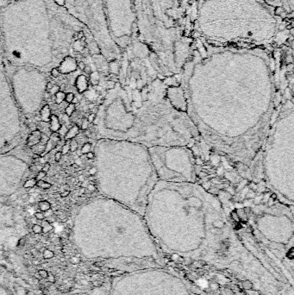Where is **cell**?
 Listing matches in <instances>:
<instances>
[{
  "label": "cell",
  "mask_w": 294,
  "mask_h": 295,
  "mask_svg": "<svg viewBox=\"0 0 294 295\" xmlns=\"http://www.w3.org/2000/svg\"><path fill=\"white\" fill-rule=\"evenodd\" d=\"M189 60L222 90L186 61L180 73V86L205 91L197 95L185 93L187 109L205 105L186 112L212 105L187 115L208 110L191 119L193 123L212 111L195 125L199 131L212 122L199 135L215 149L250 166L263 142L275 104L271 53L261 47L212 46L196 38Z\"/></svg>",
  "instance_id": "1"
},
{
  "label": "cell",
  "mask_w": 294,
  "mask_h": 295,
  "mask_svg": "<svg viewBox=\"0 0 294 295\" xmlns=\"http://www.w3.org/2000/svg\"><path fill=\"white\" fill-rule=\"evenodd\" d=\"M0 39L10 61L35 68L60 66L72 52L84 51L83 40L94 41L55 0L8 1L0 7Z\"/></svg>",
  "instance_id": "2"
},
{
  "label": "cell",
  "mask_w": 294,
  "mask_h": 295,
  "mask_svg": "<svg viewBox=\"0 0 294 295\" xmlns=\"http://www.w3.org/2000/svg\"><path fill=\"white\" fill-rule=\"evenodd\" d=\"M274 14L261 0H205L196 38L212 46L279 47L292 41V20Z\"/></svg>",
  "instance_id": "3"
},
{
  "label": "cell",
  "mask_w": 294,
  "mask_h": 295,
  "mask_svg": "<svg viewBox=\"0 0 294 295\" xmlns=\"http://www.w3.org/2000/svg\"><path fill=\"white\" fill-rule=\"evenodd\" d=\"M147 100L142 101L138 90L119 88L117 108L119 129L113 140H124L154 146H189L200 135L186 112L176 110L166 98L163 80L155 79L148 85Z\"/></svg>",
  "instance_id": "4"
},
{
  "label": "cell",
  "mask_w": 294,
  "mask_h": 295,
  "mask_svg": "<svg viewBox=\"0 0 294 295\" xmlns=\"http://www.w3.org/2000/svg\"><path fill=\"white\" fill-rule=\"evenodd\" d=\"M138 39L152 53L158 79L180 74L195 39L187 36L173 14V0H133Z\"/></svg>",
  "instance_id": "5"
},
{
  "label": "cell",
  "mask_w": 294,
  "mask_h": 295,
  "mask_svg": "<svg viewBox=\"0 0 294 295\" xmlns=\"http://www.w3.org/2000/svg\"><path fill=\"white\" fill-rule=\"evenodd\" d=\"M63 7L87 28L107 61H119L121 50L109 35L103 10V0H62Z\"/></svg>",
  "instance_id": "6"
},
{
  "label": "cell",
  "mask_w": 294,
  "mask_h": 295,
  "mask_svg": "<svg viewBox=\"0 0 294 295\" xmlns=\"http://www.w3.org/2000/svg\"><path fill=\"white\" fill-rule=\"evenodd\" d=\"M148 149L159 181L196 182L193 152L187 146H154Z\"/></svg>",
  "instance_id": "7"
},
{
  "label": "cell",
  "mask_w": 294,
  "mask_h": 295,
  "mask_svg": "<svg viewBox=\"0 0 294 295\" xmlns=\"http://www.w3.org/2000/svg\"><path fill=\"white\" fill-rule=\"evenodd\" d=\"M103 10L109 35L122 52L138 36L133 0H103Z\"/></svg>",
  "instance_id": "8"
},
{
  "label": "cell",
  "mask_w": 294,
  "mask_h": 295,
  "mask_svg": "<svg viewBox=\"0 0 294 295\" xmlns=\"http://www.w3.org/2000/svg\"><path fill=\"white\" fill-rule=\"evenodd\" d=\"M173 14L187 36L196 39L198 11L205 0H173Z\"/></svg>",
  "instance_id": "9"
},
{
  "label": "cell",
  "mask_w": 294,
  "mask_h": 295,
  "mask_svg": "<svg viewBox=\"0 0 294 295\" xmlns=\"http://www.w3.org/2000/svg\"><path fill=\"white\" fill-rule=\"evenodd\" d=\"M166 93L168 101L176 110L182 112H186L187 104L183 88L181 87L180 85L177 86H167Z\"/></svg>",
  "instance_id": "10"
},
{
  "label": "cell",
  "mask_w": 294,
  "mask_h": 295,
  "mask_svg": "<svg viewBox=\"0 0 294 295\" xmlns=\"http://www.w3.org/2000/svg\"><path fill=\"white\" fill-rule=\"evenodd\" d=\"M261 1L266 6H268L276 16H278V12H280L279 14L283 18H289V17L292 18V16H290L286 14L284 3L282 0H261Z\"/></svg>",
  "instance_id": "11"
},
{
  "label": "cell",
  "mask_w": 294,
  "mask_h": 295,
  "mask_svg": "<svg viewBox=\"0 0 294 295\" xmlns=\"http://www.w3.org/2000/svg\"><path fill=\"white\" fill-rule=\"evenodd\" d=\"M61 141V136L60 135L58 134L57 132H54L52 133V135H50L49 139L47 141L46 145H45V149H44V151L42 152V154L41 155V156H44L46 154H48L52 149H54L55 147L58 144V142Z\"/></svg>",
  "instance_id": "12"
},
{
  "label": "cell",
  "mask_w": 294,
  "mask_h": 295,
  "mask_svg": "<svg viewBox=\"0 0 294 295\" xmlns=\"http://www.w3.org/2000/svg\"><path fill=\"white\" fill-rule=\"evenodd\" d=\"M41 138H42V134H41V131L38 130V129H35L28 136L27 145H29L31 148H34V147H36V145L40 143Z\"/></svg>",
  "instance_id": "13"
},
{
  "label": "cell",
  "mask_w": 294,
  "mask_h": 295,
  "mask_svg": "<svg viewBox=\"0 0 294 295\" xmlns=\"http://www.w3.org/2000/svg\"><path fill=\"white\" fill-rule=\"evenodd\" d=\"M75 86H76V89L79 93H85L88 89V79H86V77L84 76V75H79L76 79Z\"/></svg>",
  "instance_id": "14"
},
{
  "label": "cell",
  "mask_w": 294,
  "mask_h": 295,
  "mask_svg": "<svg viewBox=\"0 0 294 295\" xmlns=\"http://www.w3.org/2000/svg\"><path fill=\"white\" fill-rule=\"evenodd\" d=\"M51 109L48 104H45L40 111V117L42 122L44 123H49L50 118H51Z\"/></svg>",
  "instance_id": "15"
},
{
  "label": "cell",
  "mask_w": 294,
  "mask_h": 295,
  "mask_svg": "<svg viewBox=\"0 0 294 295\" xmlns=\"http://www.w3.org/2000/svg\"><path fill=\"white\" fill-rule=\"evenodd\" d=\"M61 126V124L60 123L59 118L57 117L56 115L52 114L51 118H50V121H49V129L51 130L52 133L58 132V130L60 129Z\"/></svg>",
  "instance_id": "16"
},
{
  "label": "cell",
  "mask_w": 294,
  "mask_h": 295,
  "mask_svg": "<svg viewBox=\"0 0 294 295\" xmlns=\"http://www.w3.org/2000/svg\"><path fill=\"white\" fill-rule=\"evenodd\" d=\"M79 130L80 129L78 125H73L70 129H68L67 132L64 136V139L66 141H71V140L74 139L79 133Z\"/></svg>",
  "instance_id": "17"
},
{
  "label": "cell",
  "mask_w": 294,
  "mask_h": 295,
  "mask_svg": "<svg viewBox=\"0 0 294 295\" xmlns=\"http://www.w3.org/2000/svg\"><path fill=\"white\" fill-rule=\"evenodd\" d=\"M285 5L286 14L290 16L293 15V0H282Z\"/></svg>",
  "instance_id": "18"
},
{
  "label": "cell",
  "mask_w": 294,
  "mask_h": 295,
  "mask_svg": "<svg viewBox=\"0 0 294 295\" xmlns=\"http://www.w3.org/2000/svg\"><path fill=\"white\" fill-rule=\"evenodd\" d=\"M51 207V204L47 201V200H41V201L38 203V208H39L40 212H47V211L50 210Z\"/></svg>",
  "instance_id": "19"
},
{
  "label": "cell",
  "mask_w": 294,
  "mask_h": 295,
  "mask_svg": "<svg viewBox=\"0 0 294 295\" xmlns=\"http://www.w3.org/2000/svg\"><path fill=\"white\" fill-rule=\"evenodd\" d=\"M65 97H66V93L62 91H59L54 95V102L57 104H61L63 101H65Z\"/></svg>",
  "instance_id": "20"
},
{
  "label": "cell",
  "mask_w": 294,
  "mask_h": 295,
  "mask_svg": "<svg viewBox=\"0 0 294 295\" xmlns=\"http://www.w3.org/2000/svg\"><path fill=\"white\" fill-rule=\"evenodd\" d=\"M36 186L39 187V188H41V189H42V190H47V189H50V188H51L52 184L51 183H49V182H47V181H43V180H41V181H38L37 182H36Z\"/></svg>",
  "instance_id": "21"
},
{
  "label": "cell",
  "mask_w": 294,
  "mask_h": 295,
  "mask_svg": "<svg viewBox=\"0 0 294 295\" xmlns=\"http://www.w3.org/2000/svg\"><path fill=\"white\" fill-rule=\"evenodd\" d=\"M36 182L37 181L36 180V178H31L29 179L24 182L23 184V188L25 189H29V188H34L36 186Z\"/></svg>",
  "instance_id": "22"
},
{
  "label": "cell",
  "mask_w": 294,
  "mask_h": 295,
  "mask_svg": "<svg viewBox=\"0 0 294 295\" xmlns=\"http://www.w3.org/2000/svg\"><path fill=\"white\" fill-rule=\"evenodd\" d=\"M75 110H76L75 104H73V103L68 104V105H67V107H66V109H65V113H66V115H67V117H71L72 114L74 113Z\"/></svg>",
  "instance_id": "23"
},
{
  "label": "cell",
  "mask_w": 294,
  "mask_h": 295,
  "mask_svg": "<svg viewBox=\"0 0 294 295\" xmlns=\"http://www.w3.org/2000/svg\"><path fill=\"white\" fill-rule=\"evenodd\" d=\"M90 81L93 84V86H97L99 82V75L98 72H91V77H90Z\"/></svg>",
  "instance_id": "24"
},
{
  "label": "cell",
  "mask_w": 294,
  "mask_h": 295,
  "mask_svg": "<svg viewBox=\"0 0 294 295\" xmlns=\"http://www.w3.org/2000/svg\"><path fill=\"white\" fill-rule=\"evenodd\" d=\"M91 149H92V144L90 142H86V143L82 145V147L80 149V152H81L82 155H86V154L89 153L91 151Z\"/></svg>",
  "instance_id": "25"
},
{
  "label": "cell",
  "mask_w": 294,
  "mask_h": 295,
  "mask_svg": "<svg viewBox=\"0 0 294 295\" xmlns=\"http://www.w3.org/2000/svg\"><path fill=\"white\" fill-rule=\"evenodd\" d=\"M41 227H42V233L48 232L49 230H51L52 229H53V226L50 224V223L48 222V221H45V220H43Z\"/></svg>",
  "instance_id": "26"
},
{
  "label": "cell",
  "mask_w": 294,
  "mask_h": 295,
  "mask_svg": "<svg viewBox=\"0 0 294 295\" xmlns=\"http://www.w3.org/2000/svg\"><path fill=\"white\" fill-rule=\"evenodd\" d=\"M42 256L44 259H51L54 256V252L48 248H46L42 253Z\"/></svg>",
  "instance_id": "27"
},
{
  "label": "cell",
  "mask_w": 294,
  "mask_h": 295,
  "mask_svg": "<svg viewBox=\"0 0 294 295\" xmlns=\"http://www.w3.org/2000/svg\"><path fill=\"white\" fill-rule=\"evenodd\" d=\"M70 144V151L71 152H75L77 151L78 148H79V144H78V142L76 140L72 139L71 140V142H69Z\"/></svg>",
  "instance_id": "28"
},
{
  "label": "cell",
  "mask_w": 294,
  "mask_h": 295,
  "mask_svg": "<svg viewBox=\"0 0 294 295\" xmlns=\"http://www.w3.org/2000/svg\"><path fill=\"white\" fill-rule=\"evenodd\" d=\"M61 152L62 153V155H67V154L70 152V144H69L68 141H67V142L62 146L61 151Z\"/></svg>",
  "instance_id": "29"
},
{
  "label": "cell",
  "mask_w": 294,
  "mask_h": 295,
  "mask_svg": "<svg viewBox=\"0 0 294 295\" xmlns=\"http://www.w3.org/2000/svg\"><path fill=\"white\" fill-rule=\"evenodd\" d=\"M32 231L35 233V234H41V233H42V227H41V225L35 223L32 226Z\"/></svg>",
  "instance_id": "30"
},
{
  "label": "cell",
  "mask_w": 294,
  "mask_h": 295,
  "mask_svg": "<svg viewBox=\"0 0 294 295\" xmlns=\"http://www.w3.org/2000/svg\"><path fill=\"white\" fill-rule=\"evenodd\" d=\"M74 98H75V96H74V94H73L72 93H66L65 101H66L67 104H71V103H72V101H73Z\"/></svg>",
  "instance_id": "31"
},
{
  "label": "cell",
  "mask_w": 294,
  "mask_h": 295,
  "mask_svg": "<svg viewBox=\"0 0 294 295\" xmlns=\"http://www.w3.org/2000/svg\"><path fill=\"white\" fill-rule=\"evenodd\" d=\"M46 176H47V173H45V172H43L42 170H41L40 172H38V173H37V174H36V180L37 181H41V180H43L44 178H46Z\"/></svg>",
  "instance_id": "32"
},
{
  "label": "cell",
  "mask_w": 294,
  "mask_h": 295,
  "mask_svg": "<svg viewBox=\"0 0 294 295\" xmlns=\"http://www.w3.org/2000/svg\"><path fill=\"white\" fill-rule=\"evenodd\" d=\"M35 217L39 221H43L45 219V214L42 212H36L35 213Z\"/></svg>",
  "instance_id": "33"
},
{
  "label": "cell",
  "mask_w": 294,
  "mask_h": 295,
  "mask_svg": "<svg viewBox=\"0 0 294 295\" xmlns=\"http://www.w3.org/2000/svg\"><path fill=\"white\" fill-rule=\"evenodd\" d=\"M59 91H61V88H60V86H57V85H54L53 86V87L49 90V94L50 95H55Z\"/></svg>",
  "instance_id": "34"
},
{
  "label": "cell",
  "mask_w": 294,
  "mask_h": 295,
  "mask_svg": "<svg viewBox=\"0 0 294 295\" xmlns=\"http://www.w3.org/2000/svg\"><path fill=\"white\" fill-rule=\"evenodd\" d=\"M38 274L41 276V278L42 279H47L48 276V272L47 271L46 269H40L38 270Z\"/></svg>",
  "instance_id": "35"
},
{
  "label": "cell",
  "mask_w": 294,
  "mask_h": 295,
  "mask_svg": "<svg viewBox=\"0 0 294 295\" xmlns=\"http://www.w3.org/2000/svg\"><path fill=\"white\" fill-rule=\"evenodd\" d=\"M67 130H68V129H67L66 125H61V128H60V129L58 130V132H59L58 134L60 135V136L62 135L65 136V135H66V133L67 132Z\"/></svg>",
  "instance_id": "36"
},
{
  "label": "cell",
  "mask_w": 294,
  "mask_h": 295,
  "mask_svg": "<svg viewBox=\"0 0 294 295\" xmlns=\"http://www.w3.org/2000/svg\"><path fill=\"white\" fill-rule=\"evenodd\" d=\"M89 124H90V123L88 122L87 118H83L82 123H81V125H80V127H81V129H82L83 130H86V129H88V127H89Z\"/></svg>",
  "instance_id": "37"
},
{
  "label": "cell",
  "mask_w": 294,
  "mask_h": 295,
  "mask_svg": "<svg viewBox=\"0 0 294 295\" xmlns=\"http://www.w3.org/2000/svg\"><path fill=\"white\" fill-rule=\"evenodd\" d=\"M50 72H51V75L54 78L59 77V75H60V73H61L60 71H59V69H58L57 67H55V68H52Z\"/></svg>",
  "instance_id": "38"
},
{
  "label": "cell",
  "mask_w": 294,
  "mask_h": 295,
  "mask_svg": "<svg viewBox=\"0 0 294 295\" xmlns=\"http://www.w3.org/2000/svg\"><path fill=\"white\" fill-rule=\"evenodd\" d=\"M88 174H89V175H91V176L96 175V174H98V168H97L96 167H91V168L89 169Z\"/></svg>",
  "instance_id": "39"
},
{
  "label": "cell",
  "mask_w": 294,
  "mask_h": 295,
  "mask_svg": "<svg viewBox=\"0 0 294 295\" xmlns=\"http://www.w3.org/2000/svg\"><path fill=\"white\" fill-rule=\"evenodd\" d=\"M61 157H62V153L61 152V151H58V152H56V153L54 154V160H55L56 162L60 161L61 159Z\"/></svg>",
  "instance_id": "40"
},
{
  "label": "cell",
  "mask_w": 294,
  "mask_h": 295,
  "mask_svg": "<svg viewBox=\"0 0 294 295\" xmlns=\"http://www.w3.org/2000/svg\"><path fill=\"white\" fill-rule=\"evenodd\" d=\"M86 189H87L89 191H91V192H93V191H96L97 187H96V186H95V185H93V184H88L87 186H86Z\"/></svg>",
  "instance_id": "41"
},
{
  "label": "cell",
  "mask_w": 294,
  "mask_h": 295,
  "mask_svg": "<svg viewBox=\"0 0 294 295\" xmlns=\"http://www.w3.org/2000/svg\"><path fill=\"white\" fill-rule=\"evenodd\" d=\"M95 118H96V114L91 113L90 115H89V116H88L87 120H88V122H89V123L93 124V122H94V120H95Z\"/></svg>",
  "instance_id": "42"
},
{
  "label": "cell",
  "mask_w": 294,
  "mask_h": 295,
  "mask_svg": "<svg viewBox=\"0 0 294 295\" xmlns=\"http://www.w3.org/2000/svg\"><path fill=\"white\" fill-rule=\"evenodd\" d=\"M50 167H51V164L49 162H46L44 164V166H43V167H42V171L47 173V172H48V171L50 170Z\"/></svg>",
  "instance_id": "43"
},
{
  "label": "cell",
  "mask_w": 294,
  "mask_h": 295,
  "mask_svg": "<svg viewBox=\"0 0 294 295\" xmlns=\"http://www.w3.org/2000/svg\"><path fill=\"white\" fill-rule=\"evenodd\" d=\"M47 279H48V282H51V283H54L55 282V277L51 273H48V276H47Z\"/></svg>",
  "instance_id": "44"
},
{
  "label": "cell",
  "mask_w": 294,
  "mask_h": 295,
  "mask_svg": "<svg viewBox=\"0 0 294 295\" xmlns=\"http://www.w3.org/2000/svg\"><path fill=\"white\" fill-rule=\"evenodd\" d=\"M86 158H87L88 160H93V158H94V156H95V155H94V153H93V152L90 151L89 153L86 154Z\"/></svg>",
  "instance_id": "45"
},
{
  "label": "cell",
  "mask_w": 294,
  "mask_h": 295,
  "mask_svg": "<svg viewBox=\"0 0 294 295\" xmlns=\"http://www.w3.org/2000/svg\"><path fill=\"white\" fill-rule=\"evenodd\" d=\"M69 194H70V191H68V190H64L62 192H61V198H66V197L68 196Z\"/></svg>",
  "instance_id": "46"
},
{
  "label": "cell",
  "mask_w": 294,
  "mask_h": 295,
  "mask_svg": "<svg viewBox=\"0 0 294 295\" xmlns=\"http://www.w3.org/2000/svg\"><path fill=\"white\" fill-rule=\"evenodd\" d=\"M243 286H244V287H246V289H250V288L252 287V284H251V283H249L248 281H247V282H244Z\"/></svg>",
  "instance_id": "47"
},
{
  "label": "cell",
  "mask_w": 294,
  "mask_h": 295,
  "mask_svg": "<svg viewBox=\"0 0 294 295\" xmlns=\"http://www.w3.org/2000/svg\"><path fill=\"white\" fill-rule=\"evenodd\" d=\"M53 86H54V84H53V83H51V82L47 83V87H46L47 91V92H49V90H50V89L53 87Z\"/></svg>",
  "instance_id": "48"
},
{
  "label": "cell",
  "mask_w": 294,
  "mask_h": 295,
  "mask_svg": "<svg viewBox=\"0 0 294 295\" xmlns=\"http://www.w3.org/2000/svg\"><path fill=\"white\" fill-rule=\"evenodd\" d=\"M85 67H86V66H85L84 62L80 61V62H79V63H78V67H79V69H81V70H84Z\"/></svg>",
  "instance_id": "49"
},
{
  "label": "cell",
  "mask_w": 294,
  "mask_h": 295,
  "mask_svg": "<svg viewBox=\"0 0 294 295\" xmlns=\"http://www.w3.org/2000/svg\"><path fill=\"white\" fill-rule=\"evenodd\" d=\"M84 72H86V73H91V72H92V69H91V67H85V68H84Z\"/></svg>",
  "instance_id": "50"
},
{
  "label": "cell",
  "mask_w": 294,
  "mask_h": 295,
  "mask_svg": "<svg viewBox=\"0 0 294 295\" xmlns=\"http://www.w3.org/2000/svg\"><path fill=\"white\" fill-rule=\"evenodd\" d=\"M78 181H79V182H81V183H83V182L85 181V176L79 175V178H78Z\"/></svg>",
  "instance_id": "51"
},
{
  "label": "cell",
  "mask_w": 294,
  "mask_h": 295,
  "mask_svg": "<svg viewBox=\"0 0 294 295\" xmlns=\"http://www.w3.org/2000/svg\"><path fill=\"white\" fill-rule=\"evenodd\" d=\"M24 243H25V239H21L20 241H19V243H18V246H23L24 245Z\"/></svg>",
  "instance_id": "52"
},
{
  "label": "cell",
  "mask_w": 294,
  "mask_h": 295,
  "mask_svg": "<svg viewBox=\"0 0 294 295\" xmlns=\"http://www.w3.org/2000/svg\"><path fill=\"white\" fill-rule=\"evenodd\" d=\"M4 54H3V48H2V44H1V39H0V57L2 56Z\"/></svg>",
  "instance_id": "53"
},
{
  "label": "cell",
  "mask_w": 294,
  "mask_h": 295,
  "mask_svg": "<svg viewBox=\"0 0 294 295\" xmlns=\"http://www.w3.org/2000/svg\"><path fill=\"white\" fill-rule=\"evenodd\" d=\"M85 192H86V188H85V187L80 188V190H79V193H80V194H83V193H85Z\"/></svg>",
  "instance_id": "54"
},
{
  "label": "cell",
  "mask_w": 294,
  "mask_h": 295,
  "mask_svg": "<svg viewBox=\"0 0 294 295\" xmlns=\"http://www.w3.org/2000/svg\"><path fill=\"white\" fill-rule=\"evenodd\" d=\"M23 258L26 259V260H29V258H30V255H29V254L25 253L24 255H23Z\"/></svg>",
  "instance_id": "55"
},
{
  "label": "cell",
  "mask_w": 294,
  "mask_h": 295,
  "mask_svg": "<svg viewBox=\"0 0 294 295\" xmlns=\"http://www.w3.org/2000/svg\"><path fill=\"white\" fill-rule=\"evenodd\" d=\"M75 164H77L78 166L80 165V164H81V161H80V159H77V160H76V161H75Z\"/></svg>",
  "instance_id": "56"
},
{
  "label": "cell",
  "mask_w": 294,
  "mask_h": 295,
  "mask_svg": "<svg viewBox=\"0 0 294 295\" xmlns=\"http://www.w3.org/2000/svg\"><path fill=\"white\" fill-rule=\"evenodd\" d=\"M30 198V197L28 196L27 194H25V195H23V196H22V199H23V200H25L26 198Z\"/></svg>",
  "instance_id": "57"
},
{
  "label": "cell",
  "mask_w": 294,
  "mask_h": 295,
  "mask_svg": "<svg viewBox=\"0 0 294 295\" xmlns=\"http://www.w3.org/2000/svg\"><path fill=\"white\" fill-rule=\"evenodd\" d=\"M55 1H56L58 4H60V5L63 6V4H62V0H55Z\"/></svg>",
  "instance_id": "58"
}]
</instances>
